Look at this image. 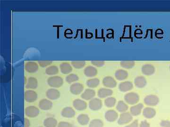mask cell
<instances>
[{"label": "cell", "instance_id": "cell-41", "mask_svg": "<svg viewBox=\"0 0 170 127\" xmlns=\"http://www.w3.org/2000/svg\"><path fill=\"white\" fill-rule=\"evenodd\" d=\"M138 122L137 120H135L129 125H127L125 127H138Z\"/></svg>", "mask_w": 170, "mask_h": 127}, {"label": "cell", "instance_id": "cell-35", "mask_svg": "<svg viewBox=\"0 0 170 127\" xmlns=\"http://www.w3.org/2000/svg\"><path fill=\"white\" fill-rule=\"evenodd\" d=\"M78 76L75 74H70L68 75L66 77V82L68 83H73L74 82H76L77 81H78Z\"/></svg>", "mask_w": 170, "mask_h": 127}, {"label": "cell", "instance_id": "cell-16", "mask_svg": "<svg viewBox=\"0 0 170 127\" xmlns=\"http://www.w3.org/2000/svg\"><path fill=\"white\" fill-rule=\"evenodd\" d=\"M133 85L130 82H121L119 85V89L122 92H127L133 89Z\"/></svg>", "mask_w": 170, "mask_h": 127}, {"label": "cell", "instance_id": "cell-45", "mask_svg": "<svg viewBox=\"0 0 170 127\" xmlns=\"http://www.w3.org/2000/svg\"></svg>", "mask_w": 170, "mask_h": 127}, {"label": "cell", "instance_id": "cell-33", "mask_svg": "<svg viewBox=\"0 0 170 127\" xmlns=\"http://www.w3.org/2000/svg\"><path fill=\"white\" fill-rule=\"evenodd\" d=\"M135 65V63L133 61H123L120 63V66L125 69H132Z\"/></svg>", "mask_w": 170, "mask_h": 127}, {"label": "cell", "instance_id": "cell-25", "mask_svg": "<svg viewBox=\"0 0 170 127\" xmlns=\"http://www.w3.org/2000/svg\"><path fill=\"white\" fill-rule=\"evenodd\" d=\"M115 76L117 80L123 81L127 79L128 76V73L126 71L119 69L116 71L115 73Z\"/></svg>", "mask_w": 170, "mask_h": 127}, {"label": "cell", "instance_id": "cell-39", "mask_svg": "<svg viewBox=\"0 0 170 127\" xmlns=\"http://www.w3.org/2000/svg\"><path fill=\"white\" fill-rule=\"evenodd\" d=\"M91 63L93 65L98 67H102L105 64L103 61H93Z\"/></svg>", "mask_w": 170, "mask_h": 127}, {"label": "cell", "instance_id": "cell-30", "mask_svg": "<svg viewBox=\"0 0 170 127\" xmlns=\"http://www.w3.org/2000/svg\"><path fill=\"white\" fill-rule=\"evenodd\" d=\"M100 83V80L97 78L89 79L87 81V85L90 88H95L97 87Z\"/></svg>", "mask_w": 170, "mask_h": 127}, {"label": "cell", "instance_id": "cell-19", "mask_svg": "<svg viewBox=\"0 0 170 127\" xmlns=\"http://www.w3.org/2000/svg\"><path fill=\"white\" fill-rule=\"evenodd\" d=\"M38 65L36 63L29 62L26 63L25 65L26 70L29 73H34L38 70Z\"/></svg>", "mask_w": 170, "mask_h": 127}, {"label": "cell", "instance_id": "cell-43", "mask_svg": "<svg viewBox=\"0 0 170 127\" xmlns=\"http://www.w3.org/2000/svg\"><path fill=\"white\" fill-rule=\"evenodd\" d=\"M30 122L28 118H25V127H29Z\"/></svg>", "mask_w": 170, "mask_h": 127}, {"label": "cell", "instance_id": "cell-28", "mask_svg": "<svg viewBox=\"0 0 170 127\" xmlns=\"http://www.w3.org/2000/svg\"><path fill=\"white\" fill-rule=\"evenodd\" d=\"M60 68L61 72L64 74H69L72 71V67L69 63H61L60 65Z\"/></svg>", "mask_w": 170, "mask_h": 127}, {"label": "cell", "instance_id": "cell-18", "mask_svg": "<svg viewBox=\"0 0 170 127\" xmlns=\"http://www.w3.org/2000/svg\"><path fill=\"white\" fill-rule=\"evenodd\" d=\"M113 93L112 90L109 89L102 88L98 90L97 95L100 99L110 97Z\"/></svg>", "mask_w": 170, "mask_h": 127}, {"label": "cell", "instance_id": "cell-1", "mask_svg": "<svg viewBox=\"0 0 170 127\" xmlns=\"http://www.w3.org/2000/svg\"><path fill=\"white\" fill-rule=\"evenodd\" d=\"M47 83L51 87L58 88L63 85L64 80L61 77L54 76L48 79Z\"/></svg>", "mask_w": 170, "mask_h": 127}, {"label": "cell", "instance_id": "cell-12", "mask_svg": "<svg viewBox=\"0 0 170 127\" xmlns=\"http://www.w3.org/2000/svg\"><path fill=\"white\" fill-rule=\"evenodd\" d=\"M46 95L48 99L52 100H54L60 98V93L57 89H50L47 91Z\"/></svg>", "mask_w": 170, "mask_h": 127}, {"label": "cell", "instance_id": "cell-20", "mask_svg": "<svg viewBox=\"0 0 170 127\" xmlns=\"http://www.w3.org/2000/svg\"><path fill=\"white\" fill-rule=\"evenodd\" d=\"M134 84L138 88H143L147 84V80L144 77L140 76L137 77L134 80Z\"/></svg>", "mask_w": 170, "mask_h": 127}, {"label": "cell", "instance_id": "cell-27", "mask_svg": "<svg viewBox=\"0 0 170 127\" xmlns=\"http://www.w3.org/2000/svg\"><path fill=\"white\" fill-rule=\"evenodd\" d=\"M37 87V81L34 77H31L28 79L26 88L28 89H36Z\"/></svg>", "mask_w": 170, "mask_h": 127}, {"label": "cell", "instance_id": "cell-7", "mask_svg": "<svg viewBox=\"0 0 170 127\" xmlns=\"http://www.w3.org/2000/svg\"><path fill=\"white\" fill-rule=\"evenodd\" d=\"M84 88L83 85L81 83H73L70 87V92L72 94L77 95L82 92Z\"/></svg>", "mask_w": 170, "mask_h": 127}, {"label": "cell", "instance_id": "cell-36", "mask_svg": "<svg viewBox=\"0 0 170 127\" xmlns=\"http://www.w3.org/2000/svg\"><path fill=\"white\" fill-rule=\"evenodd\" d=\"M72 66L76 69H82L86 65V62L84 61H75L71 62Z\"/></svg>", "mask_w": 170, "mask_h": 127}, {"label": "cell", "instance_id": "cell-44", "mask_svg": "<svg viewBox=\"0 0 170 127\" xmlns=\"http://www.w3.org/2000/svg\"></svg>", "mask_w": 170, "mask_h": 127}, {"label": "cell", "instance_id": "cell-14", "mask_svg": "<svg viewBox=\"0 0 170 127\" xmlns=\"http://www.w3.org/2000/svg\"><path fill=\"white\" fill-rule=\"evenodd\" d=\"M75 114H76V112H75V110L72 107H65L62 109L61 112L62 116L65 118H67L74 117L75 116Z\"/></svg>", "mask_w": 170, "mask_h": 127}, {"label": "cell", "instance_id": "cell-10", "mask_svg": "<svg viewBox=\"0 0 170 127\" xmlns=\"http://www.w3.org/2000/svg\"><path fill=\"white\" fill-rule=\"evenodd\" d=\"M102 83L105 87L109 88H114L116 87L117 85V82L115 79L111 76H106L105 77L102 81Z\"/></svg>", "mask_w": 170, "mask_h": 127}, {"label": "cell", "instance_id": "cell-23", "mask_svg": "<svg viewBox=\"0 0 170 127\" xmlns=\"http://www.w3.org/2000/svg\"><path fill=\"white\" fill-rule=\"evenodd\" d=\"M143 108V105L141 103L134 105L130 108V113L132 116L138 115L141 112Z\"/></svg>", "mask_w": 170, "mask_h": 127}, {"label": "cell", "instance_id": "cell-34", "mask_svg": "<svg viewBox=\"0 0 170 127\" xmlns=\"http://www.w3.org/2000/svg\"><path fill=\"white\" fill-rule=\"evenodd\" d=\"M58 72H59V70H58V67L54 65L47 67L46 71V74L49 75H56V74H58Z\"/></svg>", "mask_w": 170, "mask_h": 127}, {"label": "cell", "instance_id": "cell-13", "mask_svg": "<svg viewBox=\"0 0 170 127\" xmlns=\"http://www.w3.org/2000/svg\"><path fill=\"white\" fill-rule=\"evenodd\" d=\"M53 106V103L49 100L43 99L40 100L39 103V107L43 110L47 111L51 109Z\"/></svg>", "mask_w": 170, "mask_h": 127}, {"label": "cell", "instance_id": "cell-29", "mask_svg": "<svg viewBox=\"0 0 170 127\" xmlns=\"http://www.w3.org/2000/svg\"><path fill=\"white\" fill-rule=\"evenodd\" d=\"M116 109L120 112H126L128 109V106L126 103L123 101H119L117 105H116Z\"/></svg>", "mask_w": 170, "mask_h": 127}, {"label": "cell", "instance_id": "cell-21", "mask_svg": "<svg viewBox=\"0 0 170 127\" xmlns=\"http://www.w3.org/2000/svg\"><path fill=\"white\" fill-rule=\"evenodd\" d=\"M43 125L45 127H56L58 125V122L54 117H48L43 121Z\"/></svg>", "mask_w": 170, "mask_h": 127}, {"label": "cell", "instance_id": "cell-2", "mask_svg": "<svg viewBox=\"0 0 170 127\" xmlns=\"http://www.w3.org/2000/svg\"><path fill=\"white\" fill-rule=\"evenodd\" d=\"M140 97L136 93L130 92L126 94L124 96V100L129 105H135L139 101Z\"/></svg>", "mask_w": 170, "mask_h": 127}, {"label": "cell", "instance_id": "cell-6", "mask_svg": "<svg viewBox=\"0 0 170 127\" xmlns=\"http://www.w3.org/2000/svg\"><path fill=\"white\" fill-rule=\"evenodd\" d=\"M39 109L36 106H29L26 108V115L29 118H35L37 116L39 115Z\"/></svg>", "mask_w": 170, "mask_h": 127}, {"label": "cell", "instance_id": "cell-37", "mask_svg": "<svg viewBox=\"0 0 170 127\" xmlns=\"http://www.w3.org/2000/svg\"><path fill=\"white\" fill-rule=\"evenodd\" d=\"M40 66L42 67H45L50 65L52 63V61L46 60V61H39L38 62Z\"/></svg>", "mask_w": 170, "mask_h": 127}, {"label": "cell", "instance_id": "cell-5", "mask_svg": "<svg viewBox=\"0 0 170 127\" xmlns=\"http://www.w3.org/2000/svg\"><path fill=\"white\" fill-rule=\"evenodd\" d=\"M159 101L158 98L154 95H149L146 96L144 99V102L148 106H155Z\"/></svg>", "mask_w": 170, "mask_h": 127}, {"label": "cell", "instance_id": "cell-31", "mask_svg": "<svg viewBox=\"0 0 170 127\" xmlns=\"http://www.w3.org/2000/svg\"><path fill=\"white\" fill-rule=\"evenodd\" d=\"M116 103V99L113 97H109L105 100V105L109 108L113 107L115 105Z\"/></svg>", "mask_w": 170, "mask_h": 127}, {"label": "cell", "instance_id": "cell-26", "mask_svg": "<svg viewBox=\"0 0 170 127\" xmlns=\"http://www.w3.org/2000/svg\"><path fill=\"white\" fill-rule=\"evenodd\" d=\"M78 122L82 125H86L88 124L90 121V118L88 115L86 114H81L77 118Z\"/></svg>", "mask_w": 170, "mask_h": 127}, {"label": "cell", "instance_id": "cell-15", "mask_svg": "<svg viewBox=\"0 0 170 127\" xmlns=\"http://www.w3.org/2000/svg\"><path fill=\"white\" fill-rule=\"evenodd\" d=\"M95 96V92L94 90L91 89H86L83 92L81 97L82 99L86 100H89L94 99Z\"/></svg>", "mask_w": 170, "mask_h": 127}, {"label": "cell", "instance_id": "cell-38", "mask_svg": "<svg viewBox=\"0 0 170 127\" xmlns=\"http://www.w3.org/2000/svg\"><path fill=\"white\" fill-rule=\"evenodd\" d=\"M57 127H73L72 124L66 122H61L58 123Z\"/></svg>", "mask_w": 170, "mask_h": 127}, {"label": "cell", "instance_id": "cell-24", "mask_svg": "<svg viewBox=\"0 0 170 127\" xmlns=\"http://www.w3.org/2000/svg\"><path fill=\"white\" fill-rule=\"evenodd\" d=\"M97 74V70L95 67L88 66L84 70V74L88 77H93L95 76Z\"/></svg>", "mask_w": 170, "mask_h": 127}, {"label": "cell", "instance_id": "cell-3", "mask_svg": "<svg viewBox=\"0 0 170 127\" xmlns=\"http://www.w3.org/2000/svg\"><path fill=\"white\" fill-rule=\"evenodd\" d=\"M132 120L133 117L131 113L128 112H123L120 116L118 123L119 125H125L130 122Z\"/></svg>", "mask_w": 170, "mask_h": 127}, {"label": "cell", "instance_id": "cell-32", "mask_svg": "<svg viewBox=\"0 0 170 127\" xmlns=\"http://www.w3.org/2000/svg\"><path fill=\"white\" fill-rule=\"evenodd\" d=\"M103 122L100 119H94L89 123L88 127H103Z\"/></svg>", "mask_w": 170, "mask_h": 127}, {"label": "cell", "instance_id": "cell-40", "mask_svg": "<svg viewBox=\"0 0 170 127\" xmlns=\"http://www.w3.org/2000/svg\"><path fill=\"white\" fill-rule=\"evenodd\" d=\"M160 125L162 127H170V122L168 121H162Z\"/></svg>", "mask_w": 170, "mask_h": 127}, {"label": "cell", "instance_id": "cell-17", "mask_svg": "<svg viewBox=\"0 0 170 127\" xmlns=\"http://www.w3.org/2000/svg\"><path fill=\"white\" fill-rule=\"evenodd\" d=\"M142 72L146 75H153L155 71L154 66L152 65L146 64L142 67Z\"/></svg>", "mask_w": 170, "mask_h": 127}, {"label": "cell", "instance_id": "cell-11", "mask_svg": "<svg viewBox=\"0 0 170 127\" xmlns=\"http://www.w3.org/2000/svg\"><path fill=\"white\" fill-rule=\"evenodd\" d=\"M105 119L109 122H113L118 118V114L115 111L110 110L105 113Z\"/></svg>", "mask_w": 170, "mask_h": 127}, {"label": "cell", "instance_id": "cell-4", "mask_svg": "<svg viewBox=\"0 0 170 127\" xmlns=\"http://www.w3.org/2000/svg\"><path fill=\"white\" fill-rule=\"evenodd\" d=\"M102 102L98 98H94L89 102V107L93 111H98L102 107Z\"/></svg>", "mask_w": 170, "mask_h": 127}, {"label": "cell", "instance_id": "cell-42", "mask_svg": "<svg viewBox=\"0 0 170 127\" xmlns=\"http://www.w3.org/2000/svg\"><path fill=\"white\" fill-rule=\"evenodd\" d=\"M140 127H150V125L147 121H143L141 122Z\"/></svg>", "mask_w": 170, "mask_h": 127}, {"label": "cell", "instance_id": "cell-9", "mask_svg": "<svg viewBox=\"0 0 170 127\" xmlns=\"http://www.w3.org/2000/svg\"><path fill=\"white\" fill-rule=\"evenodd\" d=\"M73 105L76 110L83 111L87 107V104L85 101L80 99H76L73 102Z\"/></svg>", "mask_w": 170, "mask_h": 127}, {"label": "cell", "instance_id": "cell-8", "mask_svg": "<svg viewBox=\"0 0 170 127\" xmlns=\"http://www.w3.org/2000/svg\"><path fill=\"white\" fill-rule=\"evenodd\" d=\"M37 95L36 92L32 90H28L25 93V99L26 102L32 103L36 101Z\"/></svg>", "mask_w": 170, "mask_h": 127}, {"label": "cell", "instance_id": "cell-22", "mask_svg": "<svg viewBox=\"0 0 170 127\" xmlns=\"http://www.w3.org/2000/svg\"><path fill=\"white\" fill-rule=\"evenodd\" d=\"M156 114V112L153 108L146 107L143 111V115L147 119H151L153 118Z\"/></svg>", "mask_w": 170, "mask_h": 127}]
</instances>
